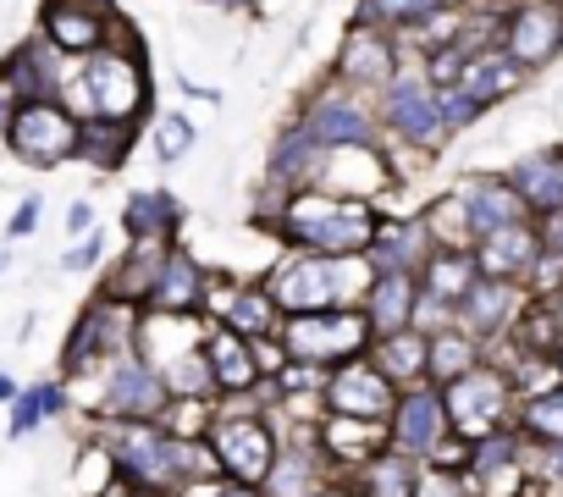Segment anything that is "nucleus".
I'll use <instances>...</instances> for the list:
<instances>
[{
	"label": "nucleus",
	"instance_id": "1",
	"mask_svg": "<svg viewBox=\"0 0 563 497\" xmlns=\"http://www.w3.org/2000/svg\"><path fill=\"white\" fill-rule=\"evenodd\" d=\"M376 221H382L376 199L327 194V188H299V194L260 188L254 205V227L271 232L282 248H305V255H365Z\"/></svg>",
	"mask_w": 563,
	"mask_h": 497
},
{
	"label": "nucleus",
	"instance_id": "2",
	"mask_svg": "<svg viewBox=\"0 0 563 497\" xmlns=\"http://www.w3.org/2000/svg\"><path fill=\"white\" fill-rule=\"evenodd\" d=\"M365 255H305V248H282L260 272L271 305L282 316H316V310H360L371 288Z\"/></svg>",
	"mask_w": 563,
	"mask_h": 497
},
{
	"label": "nucleus",
	"instance_id": "3",
	"mask_svg": "<svg viewBox=\"0 0 563 497\" xmlns=\"http://www.w3.org/2000/svg\"><path fill=\"white\" fill-rule=\"evenodd\" d=\"M78 73H84V89H89L95 117L133 122L139 128V117L150 111L155 84H150V67H144V45H139V34L128 23H117L100 51L78 56Z\"/></svg>",
	"mask_w": 563,
	"mask_h": 497
},
{
	"label": "nucleus",
	"instance_id": "4",
	"mask_svg": "<svg viewBox=\"0 0 563 497\" xmlns=\"http://www.w3.org/2000/svg\"><path fill=\"white\" fill-rule=\"evenodd\" d=\"M166 398H172V393H166L161 371H155L139 349H128V354L95 365L84 382H73V409L84 404L89 426H95V420H161Z\"/></svg>",
	"mask_w": 563,
	"mask_h": 497
},
{
	"label": "nucleus",
	"instance_id": "5",
	"mask_svg": "<svg viewBox=\"0 0 563 497\" xmlns=\"http://www.w3.org/2000/svg\"><path fill=\"white\" fill-rule=\"evenodd\" d=\"M95 453L106 459L117 486L177 497L172 431L161 420H95Z\"/></svg>",
	"mask_w": 563,
	"mask_h": 497
},
{
	"label": "nucleus",
	"instance_id": "6",
	"mask_svg": "<svg viewBox=\"0 0 563 497\" xmlns=\"http://www.w3.org/2000/svg\"><path fill=\"white\" fill-rule=\"evenodd\" d=\"M376 117H382V139L387 150H409L420 161H437L448 150V128H442V106H437V89L431 78L420 73L415 56H404V67L393 73V84L376 95Z\"/></svg>",
	"mask_w": 563,
	"mask_h": 497
},
{
	"label": "nucleus",
	"instance_id": "7",
	"mask_svg": "<svg viewBox=\"0 0 563 497\" xmlns=\"http://www.w3.org/2000/svg\"><path fill=\"white\" fill-rule=\"evenodd\" d=\"M210 453H216V470L221 481H243V486H260L271 459H276V426L271 415L254 404V393L243 398H216V415H210V431H205Z\"/></svg>",
	"mask_w": 563,
	"mask_h": 497
},
{
	"label": "nucleus",
	"instance_id": "8",
	"mask_svg": "<svg viewBox=\"0 0 563 497\" xmlns=\"http://www.w3.org/2000/svg\"><path fill=\"white\" fill-rule=\"evenodd\" d=\"M294 122H299L316 144H327V150H387L376 100L360 95V89H349V84H338L332 73L316 78V89L299 100Z\"/></svg>",
	"mask_w": 563,
	"mask_h": 497
},
{
	"label": "nucleus",
	"instance_id": "9",
	"mask_svg": "<svg viewBox=\"0 0 563 497\" xmlns=\"http://www.w3.org/2000/svg\"><path fill=\"white\" fill-rule=\"evenodd\" d=\"M133 343H139V310H133V305H122V299L95 294V299L84 305V316L73 321L67 343H62V371H56V376L73 387V382H84L95 365H106V360L128 354Z\"/></svg>",
	"mask_w": 563,
	"mask_h": 497
},
{
	"label": "nucleus",
	"instance_id": "10",
	"mask_svg": "<svg viewBox=\"0 0 563 497\" xmlns=\"http://www.w3.org/2000/svg\"><path fill=\"white\" fill-rule=\"evenodd\" d=\"M514 404H519V393H514L508 371L492 365V360H481L475 371H464V376H453V382L442 387L448 426H453V437H464V442L514 426Z\"/></svg>",
	"mask_w": 563,
	"mask_h": 497
},
{
	"label": "nucleus",
	"instance_id": "11",
	"mask_svg": "<svg viewBox=\"0 0 563 497\" xmlns=\"http://www.w3.org/2000/svg\"><path fill=\"white\" fill-rule=\"evenodd\" d=\"M276 343L288 349V360L299 365H343V360H360L371 349V327L360 310H316V316H282L276 327Z\"/></svg>",
	"mask_w": 563,
	"mask_h": 497
},
{
	"label": "nucleus",
	"instance_id": "12",
	"mask_svg": "<svg viewBox=\"0 0 563 497\" xmlns=\"http://www.w3.org/2000/svg\"><path fill=\"white\" fill-rule=\"evenodd\" d=\"M497 51L530 78L563 56V0H514L497 12Z\"/></svg>",
	"mask_w": 563,
	"mask_h": 497
},
{
	"label": "nucleus",
	"instance_id": "13",
	"mask_svg": "<svg viewBox=\"0 0 563 497\" xmlns=\"http://www.w3.org/2000/svg\"><path fill=\"white\" fill-rule=\"evenodd\" d=\"M0 144H7L23 166H40V172H56L73 161V144H78V122L67 117V106L56 100H29L12 111V122L0 128Z\"/></svg>",
	"mask_w": 563,
	"mask_h": 497
},
{
	"label": "nucleus",
	"instance_id": "14",
	"mask_svg": "<svg viewBox=\"0 0 563 497\" xmlns=\"http://www.w3.org/2000/svg\"><path fill=\"white\" fill-rule=\"evenodd\" d=\"M398 67H404V51H398V40H393V34L365 29V23H349L327 73H332L338 84H349V89H360V95H371V100H376V95L393 84V73H398Z\"/></svg>",
	"mask_w": 563,
	"mask_h": 497
},
{
	"label": "nucleus",
	"instance_id": "15",
	"mask_svg": "<svg viewBox=\"0 0 563 497\" xmlns=\"http://www.w3.org/2000/svg\"><path fill=\"white\" fill-rule=\"evenodd\" d=\"M321 404H327V415H349V420H376V426H387V415H393V404H398V387L360 354V360H343V365L327 371Z\"/></svg>",
	"mask_w": 563,
	"mask_h": 497
},
{
	"label": "nucleus",
	"instance_id": "16",
	"mask_svg": "<svg viewBox=\"0 0 563 497\" xmlns=\"http://www.w3.org/2000/svg\"><path fill=\"white\" fill-rule=\"evenodd\" d=\"M448 431L453 426H448V409H442V387H431V382L398 387V404L387 415V448H398V453L426 464Z\"/></svg>",
	"mask_w": 563,
	"mask_h": 497
},
{
	"label": "nucleus",
	"instance_id": "17",
	"mask_svg": "<svg viewBox=\"0 0 563 497\" xmlns=\"http://www.w3.org/2000/svg\"><path fill=\"white\" fill-rule=\"evenodd\" d=\"M205 321H221L238 338H276L282 310L271 305L260 277H210V299H205Z\"/></svg>",
	"mask_w": 563,
	"mask_h": 497
},
{
	"label": "nucleus",
	"instance_id": "18",
	"mask_svg": "<svg viewBox=\"0 0 563 497\" xmlns=\"http://www.w3.org/2000/svg\"><path fill=\"white\" fill-rule=\"evenodd\" d=\"M530 294L519 283H497V277H475L470 294L453 305V327H464L470 338H481V349L503 343L514 332V321L525 316Z\"/></svg>",
	"mask_w": 563,
	"mask_h": 497
},
{
	"label": "nucleus",
	"instance_id": "19",
	"mask_svg": "<svg viewBox=\"0 0 563 497\" xmlns=\"http://www.w3.org/2000/svg\"><path fill=\"white\" fill-rule=\"evenodd\" d=\"M327 144H316L299 122H288L271 150H265V172H260V188H276V194H299V188H321V172H327Z\"/></svg>",
	"mask_w": 563,
	"mask_h": 497
},
{
	"label": "nucleus",
	"instance_id": "20",
	"mask_svg": "<svg viewBox=\"0 0 563 497\" xmlns=\"http://www.w3.org/2000/svg\"><path fill=\"white\" fill-rule=\"evenodd\" d=\"M210 266L194 255L188 243H172L166 261H161V277L144 299V310H161V316H205V299H210Z\"/></svg>",
	"mask_w": 563,
	"mask_h": 497
},
{
	"label": "nucleus",
	"instance_id": "21",
	"mask_svg": "<svg viewBox=\"0 0 563 497\" xmlns=\"http://www.w3.org/2000/svg\"><path fill=\"white\" fill-rule=\"evenodd\" d=\"M431 255H437V243H431L420 210L415 216H387L382 210V221H376V232L365 243V266L371 272H398V277H420V266Z\"/></svg>",
	"mask_w": 563,
	"mask_h": 497
},
{
	"label": "nucleus",
	"instance_id": "22",
	"mask_svg": "<svg viewBox=\"0 0 563 497\" xmlns=\"http://www.w3.org/2000/svg\"><path fill=\"white\" fill-rule=\"evenodd\" d=\"M67 62L73 56H62L45 34H29L23 45L7 51V62H0V84H7L23 106L29 100H56L62 95V78H67Z\"/></svg>",
	"mask_w": 563,
	"mask_h": 497
},
{
	"label": "nucleus",
	"instance_id": "23",
	"mask_svg": "<svg viewBox=\"0 0 563 497\" xmlns=\"http://www.w3.org/2000/svg\"><path fill=\"white\" fill-rule=\"evenodd\" d=\"M453 194H459V205H464V216H470L475 243H481L486 232H497V227H508V221H525V216H530V210H525V199L514 194V183H508L503 172H470V177H459V183H453Z\"/></svg>",
	"mask_w": 563,
	"mask_h": 497
},
{
	"label": "nucleus",
	"instance_id": "24",
	"mask_svg": "<svg viewBox=\"0 0 563 497\" xmlns=\"http://www.w3.org/2000/svg\"><path fill=\"white\" fill-rule=\"evenodd\" d=\"M387 448V426H376V420H349V415H321V426H316V453L327 459V470H332V481H349L371 453H382Z\"/></svg>",
	"mask_w": 563,
	"mask_h": 497
},
{
	"label": "nucleus",
	"instance_id": "25",
	"mask_svg": "<svg viewBox=\"0 0 563 497\" xmlns=\"http://www.w3.org/2000/svg\"><path fill=\"white\" fill-rule=\"evenodd\" d=\"M470 255H475V272H481V277H497V283H519V288H525V277H530V266H536V255H541L536 221L525 216V221H508V227L486 232Z\"/></svg>",
	"mask_w": 563,
	"mask_h": 497
},
{
	"label": "nucleus",
	"instance_id": "26",
	"mask_svg": "<svg viewBox=\"0 0 563 497\" xmlns=\"http://www.w3.org/2000/svg\"><path fill=\"white\" fill-rule=\"evenodd\" d=\"M199 354H205V365H210L216 398H243V393L260 387V365H254L249 338L227 332L221 321H205V332H199Z\"/></svg>",
	"mask_w": 563,
	"mask_h": 497
},
{
	"label": "nucleus",
	"instance_id": "27",
	"mask_svg": "<svg viewBox=\"0 0 563 497\" xmlns=\"http://www.w3.org/2000/svg\"><path fill=\"white\" fill-rule=\"evenodd\" d=\"M530 78L497 51V45H486V51H475V56H464V67H459V78H453V89L475 106V111H492V106H503V100H514L519 89H525Z\"/></svg>",
	"mask_w": 563,
	"mask_h": 497
},
{
	"label": "nucleus",
	"instance_id": "28",
	"mask_svg": "<svg viewBox=\"0 0 563 497\" xmlns=\"http://www.w3.org/2000/svg\"><path fill=\"white\" fill-rule=\"evenodd\" d=\"M321 188L327 194L376 199V194L398 188V172H393V155L387 150H332L327 155V172H321Z\"/></svg>",
	"mask_w": 563,
	"mask_h": 497
},
{
	"label": "nucleus",
	"instance_id": "29",
	"mask_svg": "<svg viewBox=\"0 0 563 497\" xmlns=\"http://www.w3.org/2000/svg\"><path fill=\"white\" fill-rule=\"evenodd\" d=\"M327 481H332V470L316 453V442H282L260 481V497H316Z\"/></svg>",
	"mask_w": 563,
	"mask_h": 497
},
{
	"label": "nucleus",
	"instance_id": "30",
	"mask_svg": "<svg viewBox=\"0 0 563 497\" xmlns=\"http://www.w3.org/2000/svg\"><path fill=\"white\" fill-rule=\"evenodd\" d=\"M122 18H106V12H84V7H51V0H40V34L62 51V56H89L111 40Z\"/></svg>",
	"mask_w": 563,
	"mask_h": 497
},
{
	"label": "nucleus",
	"instance_id": "31",
	"mask_svg": "<svg viewBox=\"0 0 563 497\" xmlns=\"http://www.w3.org/2000/svg\"><path fill=\"white\" fill-rule=\"evenodd\" d=\"M183 199L172 188H139L122 199V238L128 243H177Z\"/></svg>",
	"mask_w": 563,
	"mask_h": 497
},
{
	"label": "nucleus",
	"instance_id": "32",
	"mask_svg": "<svg viewBox=\"0 0 563 497\" xmlns=\"http://www.w3.org/2000/svg\"><path fill=\"white\" fill-rule=\"evenodd\" d=\"M166 248H172V243H128L122 255L106 266V283H100L95 294H106V299H122V305L144 310V299H150L155 277H161Z\"/></svg>",
	"mask_w": 563,
	"mask_h": 497
},
{
	"label": "nucleus",
	"instance_id": "33",
	"mask_svg": "<svg viewBox=\"0 0 563 497\" xmlns=\"http://www.w3.org/2000/svg\"><path fill=\"white\" fill-rule=\"evenodd\" d=\"M415 299H420V283H415V277L376 272L371 288H365V299H360V316H365L371 338H387V332L415 327Z\"/></svg>",
	"mask_w": 563,
	"mask_h": 497
},
{
	"label": "nucleus",
	"instance_id": "34",
	"mask_svg": "<svg viewBox=\"0 0 563 497\" xmlns=\"http://www.w3.org/2000/svg\"><path fill=\"white\" fill-rule=\"evenodd\" d=\"M503 177L514 183V194L525 199L530 216L558 210V205H563V144H558V150H530V155H519Z\"/></svg>",
	"mask_w": 563,
	"mask_h": 497
},
{
	"label": "nucleus",
	"instance_id": "35",
	"mask_svg": "<svg viewBox=\"0 0 563 497\" xmlns=\"http://www.w3.org/2000/svg\"><path fill=\"white\" fill-rule=\"evenodd\" d=\"M7 409H12L7 437H34L40 426H51V420L73 415V387H67L62 376H40V382L18 387V398H12Z\"/></svg>",
	"mask_w": 563,
	"mask_h": 497
},
{
	"label": "nucleus",
	"instance_id": "36",
	"mask_svg": "<svg viewBox=\"0 0 563 497\" xmlns=\"http://www.w3.org/2000/svg\"><path fill=\"white\" fill-rule=\"evenodd\" d=\"M133 139H139V128L133 122H106V117H89V122H78V144H73V161H84V166H95V172H122L128 166V155H133Z\"/></svg>",
	"mask_w": 563,
	"mask_h": 497
},
{
	"label": "nucleus",
	"instance_id": "37",
	"mask_svg": "<svg viewBox=\"0 0 563 497\" xmlns=\"http://www.w3.org/2000/svg\"><path fill=\"white\" fill-rule=\"evenodd\" d=\"M365 360L393 382V387H415L426 382V332L404 327V332H387V338H371Z\"/></svg>",
	"mask_w": 563,
	"mask_h": 497
},
{
	"label": "nucleus",
	"instance_id": "38",
	"mask_svg": "<svg viewBox=\"0 0 563 497\" xmlns=\"http://www.w3.org/2000/svg\"><path fill=\"white\" fill-rule=\"evenodd\" d=\"M415 475H420V459L382 448L349 475V486H354V497H415Z\"/></svg>",
	"mask_w": 563,
	"mask_h": 497
},
{
	"label": "nucleus",
	"instance_id": "39",
	"mask_svg": "<svg viewBox=\"0 0 563 497\" xmlns=\"http://www.w3.org/2000/svg\"><path fill=\"white\" fill-rule=\"evenodd\" d=\"M481 360H486V349H481V338H470L464 327H442V332L426 338V382H431V387H448L453 376L475 371Z\"/></svg>",
	"mask_w": 563,
	"mask_h": 497
},
{
	"label": "nucleus",
	"instance_id": "40",
	"mask_svg": "<svg viewBox=\"0 0 563 497\" xmlns=\"http://www.w3.org/2000/svg\"><path fill=\"white\" fill-rule=\"evenodd\" d=\"M481 272H475V255H470V248H437V255L420 266V294L426 299H437V305H459L464 294H470V283H475Z\"/></svg>",
	"mask_w": 563,
	"mask_h": 497
},
{
	"label": "nucleus",
	"instance_id": "41",
	"mask_svg": "<svg viewBox=\"0 0 563 497\" xmlns=\"http://www.w3.org/2000/svg\"><path fill=\"white\" fill-rule=\"evenodd\" d=\"M442 7H453V0H354V23L365 29H382V34H409L420 29L426 18H437Z\"/></svg>",
	"mask_w": 563,
	"mask_h": 497
},
{
	"label": "nucleus",
	"instance_id": "42",
	"mask_svg": "<svg viewBox=\"0 0 563 497\" xmlns=\"http://www.w3.org/2000/svg\"><path fill=\"white\" fill-rule=\"evenodd\" d=\"M514 431L525 442H563V382L514 404Z\"/></svg>",
	"mask_w": 563,
	"mask_h": 497
},
{
	"label": "nucleus",
	"instance_id": "43",
	"mask_svg": "<svg viewBox=\"0 0 563 497\" xmlns=\"http://www.w3.org/2000/svg\"><path fill=\"white\" fill-rule=\"evenodd\" d=\"M420 221H426V232H431V243H437V248H475L470 216H464V205H459V194H453V188H448V194H437V199L420 210Z\"/></svg>",
	"mask_w": 563,
	"mask_h": 497
},
{
	"label": "nucleus",
	"instance_id": "44",
	"mask_svg": "<svg viewBox=\"0 0 563 497\" xmlns=\"http://www.w3.org/2000/svg\"><path fill=\"white\" fill-rule=\"evenodd\" d=\"M525 481L530 492H563V442H525Z\"/></svg>",
	"mask_w": 563,
	"mask_h": 497
},
{
	"label": "nucleus",
	"instance_id": "45",
	"mask_svg": "<svg viewBox=\"0 0 563 497\" xmlns=\"http://www.w3.org/2000/svg\"><path fill=\"white\" fill-rule=\"evenodd\" d=\"M210 415H216V398H166L161 426H166L172 437L194 442V437H205V431H210Z\"/></svg>",
	"mask_w": 563,
	"mask_h": 497
},
{
	"label": "nucleus",
	"instance_id": "46",
	"mask_svg": "<svg viewBox=\"0 0 563 497\" xmlns=\"http://www.w3.org/2000/svg\"><path fill=\"white\" fill-rule=\"evenodd\" d=\"M150 139H155V161H161V166H177V161L194 150V122H188L183 111H161Z\"/></svg>",
	"mask_w": 563,
	"mask_h": 497
},
{
	"label": "nucleus",
	"instance_id": "47",
	"mask_svg": "<svg viewBox=\"0 0 563 497\" xmlns=\"http://www.w3.org/2000/svg\"><path fill=\"white\" fill-rule=\"evenodd\" d=\"M415 497H475V486H470V475H464V470L420 464V475H415Z\"/></svg>",
	"mask_w": 563,
	"mask_h": 497
},
{
	"label": "nucleus",
	"instance_id": "48",
	"mask_svg": "<svg viewBox=\"0 0 563 497\" xmlns=\"http://www.w3.org/2000/svg\"><path fill=\"white\" fill-rule=\"evenodd\" d=\"M106 248H111V238H106L100 227H89V232L67 248V255H62V272H73V277H78V272H95V266L106 261Z\"/></svg>",
	"mask_w": 563,
	"mask_h": 497
},
{
	"label": "nucleus",
	"instance_id": "49",
	"mask_svg": "<svg viewBox=\"0 0 563 497\" xmlns=\"http://www.w3.org/2000/svg\"><path fill=\"white\" fill-rule=\"evenodd\" d=\"M530 221H536V238H541V255H558L563 261V205L558 210H541Z\"/></svg>",
	"mask_w": 563,
	"mask_h": 497
},
{
	"label": "nucleus",
	"instance_id": "50",
	"mask_svg": "<svg viewBox=\"0 0 563 497\" xmlns=\"http://www.w3.org/2000/svg\"><path fill=\"white\" fill-rule=\"evenodd\" d=\"M40 221H45V199H40V194H29V199L12 210V221H7V238H29Z\"/></svg>",
	"mask_w": 563,
	"mask_h": 497
},
{
	"label": "nucleus",
	"instance_id": "51",
	"mask_svg": "<svg viewBox=\"0 0 563 497\" xmlns=\"http://www.w3.org/2000/svg\"><path fill=\"white\" fill-rule=\"evenodd\" d=\"M426 464H437V470H464V464H470V442H464V437H453V431H448V437H442V442H437V453H431V459H426Z\"/></svg>",
	"mask_w": 563,
	"mask_h": 497
},
{
	"label": "nucleus",
	"instance_id": "52",
	"mask_svg": "<svg viewBox=\"0 0 563 497\" xmlns=\"http://www.w3.org/2000/svg\"><path fill=\"white\" fill-rule=\"evenodd\" d=\"M89 227H95V205L89 199H73L67 205V238H84Z\"/></svg>",
	"mask_w": 563,
	"mask_h": 497
},
{
	"label": "nucleus",
	"instance_id": "53",
	"mask_svg": "<svg viewBox=\"0 0 563 497\" xmlns=\"http://www.w3.org/2000/svg\"><path fill=\"white\" fill-rule=\"evenodd\" d=\"M51 7H84V12H106V18H117V0H51Z\"/></svg>",
	"mask_w": 563,
	"mask_h": 497
},
{
	"label": "nucleus",
	"instance_id": "54",
	"mask_svg": "<svg viewBox=\"0 0 563 497\" xmlns=\"http://www.w3.org/2000/svg\"><path fill=\"white\" fill-rule=\"evenodd\" d=\"M453 7H464V12H508L514 0H453Z\"/></svg>",
	"mask_w": 563,
	"mask_h": 497
},
{
	"label": "nucleus",
	"instance_id": "55",
	"mask_svg": "<svg viewBox=\"0 0 563 497\" xmlns=\"http://www.w3.org/2000/svg\"><path fill=\"white\" fill-rule=\"evenodd\" d=\"M18 106H23V100H18V95H12L7 84H0V128H7V122H12V111H18Z\"/></svg>",
	"mask_w": 563,
	"mask_h": 497
},
{
	"label": "nucleus",
	"instance_id": "56",
	"mask_svg": "<svg viewBox=\"0 0 563 497\" xmlns=\"http://www.w3.org/2000/svg\"><path fill=\"white\" fill-rule=\"evenodd\" d=\"M216 497H260V486H243V481H221Z\"/></svg>",
	"mask_w": 563,
	"mask_h": 497
},
{
	"label": "nucleus",
	"instance_id": "57",
	"mask_svg": "<svg viewBox=\"0 0 563 497\" xmlns=\"http://www.w3.org/2000/svg\"><path fill=\"white\" fill-rule=\"evenodd\" d=\"M12 398H18V376L0 371V404H12Z\"/></svg>",
	"mask_w": 563,
	"mask_h": 497
},
{
	"label": "nucleus",
	"instance_id": "58",
	"mask_svg": "<svg viewBox=\"0 0 563 497\" xmlns=\"http://www.w3.org/2000/svg\"><path fill=\"white\" fill-rule=\"evenodd\" d=\"M316 497H354V486H349V481H327Z\"/></svg>",
	"mask_w": 563,
	"mask_h": 497
},
{
	"label": "nucleus",
	"instance_id": "59",
	"mask_svg": "<svg viewBox=\"0 0 563 497\" xmlns=\"http://www.w3.org/2000/svg\"><path fill=\"white\" fill-rule=\"evenodd\" d=\"M536 305H547V310H552V321H558V327H563V288H558V294H552V299H536Z\"/></svg>",
	"mask_w": 563,
	"mask_h": 497
},
{
	"label": "nucleus",
	"instance_id": "60",
	"mask_svg": "<svg viewBox=\"0 0 563 497\" xmlns=\"http://www.w3.org/2000/svg\"><path fill=\"white\" fill-rule=\"evenodd\" d=\"M106 497H161V492H128V486H117V481H111V492H106Z\"/></svg>",
	"mask_w": 563,
	"mask_h": 497
},
{
	"label": "nucleus",
	"instance_id": "61",
	"mask_svg": "<svg viewBox=\"0 0 563 497\" xmlns=\"http://www.w3.org/2000/svg\"><path fill=\"white\" fill-rule=\"evenodd\" d=\"M552 371L563 376V332H558V343H552Z\"/></svg>",
	"mask_w": 563,
	"mask_h": 497
},
{
	"label": "nucleus",
	"instance_id": "62",
	"mask_svg": "<svg viewBox=\"0 0 563 497\" xmlns=\"http://www.w3.org/2000/svg\"><path fill=\"white\" fill-rule=\"evenodd\" d=\"M216 7H243V0H216Z\"/></svg>",
	"mask_w": 563,
	"mask_h": 497
},
{
	"label": "nucleus",
	"instance_id": "63",
	"mask_svg": "<svg viewBox=\"0 0 563 497\" xmlns=\"http://www.w3.org/2000/svg\"><path fill=\"white\" fill-rule=\"evenodd\" d=\"M0 272H7V255H0Z\"/></svg>",
	"mask_w": 563,
	"mask_h": 497
}]
</instances>
